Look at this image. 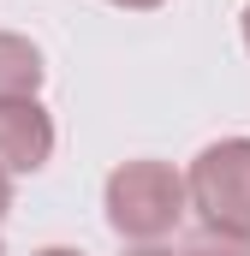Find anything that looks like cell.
<instances>
[{
  "mask_svg": "<svg viewBox=\"0 0 250 256\" xmlns=\"http://www.w3.org/2000/svg\"><path fill=\"white\" fill-rule=\"evenodd\" d=\"M108 226L120 238H137V244H155L167 238L179 220H185V179L167 167V161H125L108 173Z\"/></svg>",
  "mask_w": 250,
  "mask_h": 256,
  "instance_id": "obj_1",
  "label": "cell"
},
{
  "mask_svg": "<svg viewBox=\"0 0 250 256\" xmlns=\"http://www.w3.org/2000/svg\"><path fill=\"white\" fill-rule=\"evenodd\" d=\"M185 202L202 214V226L250 232V137L208 143L185 173Z\"/></svg>",
  "mask_w": 250,
  "mask_h": 256,
  "instance_id": "obj_2",
  "label": "cell"
},
{
  "mask_svg": "<svg viewBox=\"0 0 250 256\" xmlns=\"http://www.w3.org/2000/svg\"><path fill=\"white\" fill-rule=\"evenodd\" d=\"M54 155V120L42 102H0V167L36 173Z\"/></svg>",
  "mask_w": 250,
  "mask_h": 256,
  "instance_id": "obj_3",
  "label": "cell"
},
{
  "mask_svg": "<svg viewBox=\"0 0 250 256\" xmlns=\"http://www.w3.org/2000/svg\"><path fill=\"white\" fill-rule=\"evenodd\" d=\"M42 78H48V66L36 54V42L0 30V102H36Z\"/></svg>",
  "mask_w": 250,
  "mask_h": 256,
  "instance_id": "obj_4",
  "label": "cell"
},
{
  "mask_svg": "<svg viewBox=\"0 0 250 256\" xmlns=\"http://www.w3.org/2000/svg\"><path fill=\"white\" fill-rule=\"evenodd\" d=\"M179 256H250V232H226V226H196Z\"/></svg>",
  "mask_w": 250,
  "mask_h": 256,
  "instance_id": "obj_5",
  "label": "cell"
},
{
  "mask_svg": "<svg viewBox=\"0 0 250 256\" xmlns=\"http://www.w3.org/2000/svg\"><path fill=\"white\" fill-rule=\"evenodd\" d=\"M108 6H125V12H155V6H167V0H108Z\"/></svg>",
  "mask_w": 250,
  "mask_h": 256,
  "instance_id": "obj_6",
  "label": "cell"
},
{
  "mask_svg": "<svg viewBox=\"0 0 250 256\" xmlns=\"http://www.w3.org/2000/svg\"><path fill=\"white\" fill-rule=\"evenodd\" d=\"M6 208H12V173L0 167V214H6Z\"/></svg>",
  "mask_w": 250,
  "mask_h": 256,
  "instance_id": "obj_7",
  "label": "cell"
},
{
  "mask_svg": "<svg viewBox=\"0 0 250 256\" xmlns=\"http://www.w3.org/2000/svg\"><path fill=\"white\" fill-rule=\"evenodd\" d=\"M125 256H179V250H161V244H137V250H125Z\"/></svg>",
  "mask_w": 250,
  "mask_h": 256,
  "instance_id": "obj_8",
  "label": "cell"
},
{
  "mask_svg": "<svg viewBox=\"0 0 250 256\" xmlns=\"http://www.w3.org/2000/svg\"><path fill=\"white\" fill-rule=\"evenodd\" d=\"M36 256H84V250H66V244H48V250H36Z\"/></svg>",
  "mask_w": 250,
  "mask_h": 256,
  "instance_id": "obj_9",
  "label": "cell"
},
{
  "mask_svg": "<svg viewBox=\"0 0 250 256\" xmlns=\"http://www.w3.org/2000/svg\"><path fill=\"white\" fill-rule=\"evenodd\" d=\"M244 48H250V6H244Z\"/></svg>",
  "mask_w": 250,
  "mask_h": 256,
  "instance_id": "obj_10",
  "label": "cell"
}]
</instances>
